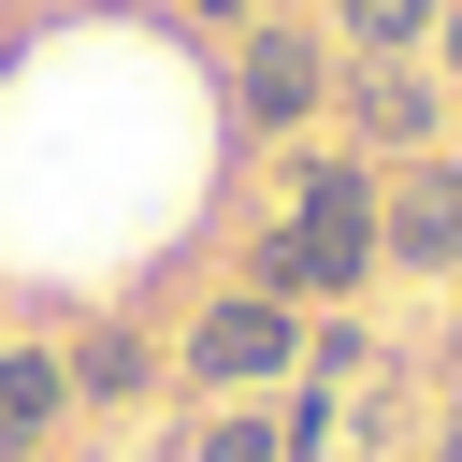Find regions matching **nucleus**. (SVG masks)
<instances>
[{
  "label": "nucleus",
  "mask_w": 462,
  "mask_h": 462,
  "mask_svg": "<svg viewBox=\"0 0 462 462\" xmlns=\"http://www.w3.org/2000/svg\"><path fill=\"white\" fill-rule=\"evenodd\" d=\"M361 260H375V202H361L346 173H318V188H303V217L274 231V289H346Z\"/></svg>",
  "instance_id": "obj_1"
},
{
  "label": "nucleus",
  "mask_w": 462,
  "mask_h": 462,
  "mask_svg": "<svg viewBox=\"0 0 462 462\" xmlns=\"http://www.w3.org/2000/svg\"><path fill=\"white\" fill-rule=\"evenodd\" d=\"M188 361H202V375H274V361H289V303H274V289H231V303L188 332Z\"/></svg>",
  "instance_id": "obj_2"
},
{
  "label": "nucleus",
  "mask_w": 462,
  "mask_h": 462,
  "mask_svg": "<svg viewBox=\"0 0 462 462\" xmlns=\"http://www.w3.org/2000/svg\"><path fill=\"white\" fill-rule=\"evenodd\" d=\"M231 101H245L260 130H289V116L318 101V43H303V29H260V43H245V72H231Z\"/></svg>",
  "instance_id": "obj_3"
},
{
  "label": "nucleus",
  "mask_w": 462,
  "mask_h": 462,
  "mask_svg": "<svg viewBox=\"0 0 462 462\" xmlns=\"http://www.w3.org/2000/svg\"><path fill=\"white\" fill-rule=\"evenodd\" d=\"M58 404H72V375H58L43 346H14V361H0V448H43Z\"/></svg>",
  "instance_id": "obj_4"
},
{
  "label": "nucleus",
  "mask_w": 462,
  "mask_h": 462,
  "mask_svg": "<svg viewBox=\"0 0 462 462\" xmlns=\"http://www.w3.org/2000/svg\"><path fill=\"white\" fill-rule=\"evenodd\" d=\"M462 245V173H419L404 188V260H448Z\"/></svg>",
  "instance_id": "obj_5"
},
{
  "label": "nucleus",
  "mask_w": 462,
  "mask_h": 462,
  "mask_svg": "<svg viewBox=\"0 0 462 462\" xmlns=\"http://www.w3.org/2000/svg\"><path fill=\"white\" fill-rule=\"evenodd\" d=\"M289 448H303L289 419H217V433H202V462H289Z\"/></svg>",
  "instance_id": "obj_6"
},
{
  "label": "nucleus",
  "mask_w": 462,
  "mask_h": 462,
  "mask_svg": "<svg viewBox=\"0 0 462 462\" xmlns=\"http://www.w3.org/2000/svg\"><path fill=\"white\" fill-rule=\"evenodd\" d=\"M346 29H361V43H390V58H404V43H419V29H433V0H346Z\"/></svg>",
  "instance_id": "obj_7"
},
{
  "label": "nucleus",
  "mask_w": 462,
  "mask_h": 462,
  "mask_svg": "<svg viewBox=\"0 0 462 462\" xmlns=\"http://www.w3.org/2000/svg\"><path fill=\"white\" fill-rule=\"evenodd\" d=\"M188 14H245V0H188Z\"/></svg>",
  "instance_id": "obj_8"
},
{
  "label": "nucleus",
  "mask_w": 462,
  "mask_h": 462,
  "mask_svg": "<svg viewBox=\"0 0 462 462\" xmlns=\"http://www.w3.org/2000/svg\"><path fill=\"white\" fill-rule=\"evenodd\" d=\"M448 462H462V433H448Z\"/></svg>",
  "instance_id": "obj_9"
}]
</instances>
